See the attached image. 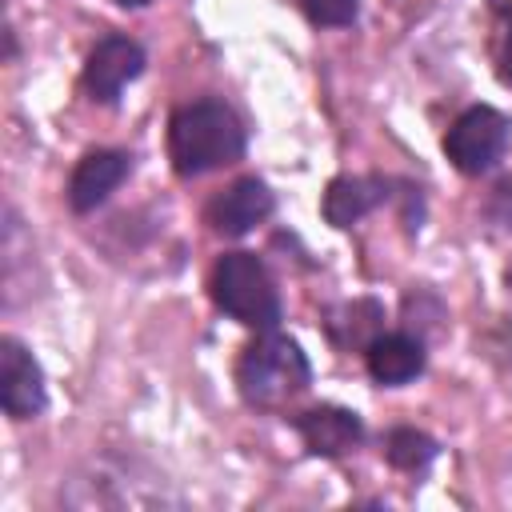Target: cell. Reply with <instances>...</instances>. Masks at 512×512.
Returning <instances> with one entry per match:
<instances>
[{
	"label": "cell",
	"mask_w": 512,
	"mask_h": 512,
	"mask_svg": "<svg viewBox=\"0 0 512 512\" xmlns=\"http://www.w3.org/2000/svg\"><path fill=\"white\" fill-rule=\"evenodd\" d=\"M244 124L224 100L180 104L168 120V156L180 176H204L244 156Z\"/></svg>",
	"instance_id": "cell-1"
},
{
	"label": "cell",
	"mask_w": 512,
	"mask_h": 512,
	"mask_svg": "<svg viewBox=\"0 0 512 512\" xmlns=\"http://www.w3.org/2000/svg\"><path fill=\"white\" fill-rule=\"evenodd\" d=\"M312 380V368H308V356L300 352L296 340L288 336H260L256 344L244 348L240 364H236V384H240V396L256 408H276L292 396H300Z\"/></svg>",
	"instance_id": "cell-2"
},
{
	"label": "cell",
	"mask_w": 512,
	"mask_h": 512,
	"mask_svg": "<svg viewBox=\"0 0 512 512\" xmlns=\"http://www.w3.org/2000/svg\"><path fill=\"white\" fill-rule=\"evenodd\" d=\"M212 300L244 328L272 332L280 324V296L260 256L252 252H224L212 268Z\"/></svg>",
	"instance_id": "cell-3"
},
{
	"label": "cell",
	"mask_w": 512,
	"mask_h": 512,
	"mask_svg": "<svg viewBox=\"0 0 512 512\" xmlns=\"http://www.w3.org/2000/svg\"><path fill=\"white\" fill-rule=\"evenodd\" d=\"M504 148H508V120L488 104L460 112L444 136V152L464 176L488 172L504 156Z\"/></svg>",
	"instance_id": "cell-4"
},
{
	"label": "cell",
	"mask_w": 512,
	"mask_h": 512,
	"mask_svg": "<svg viewBox=\"0 0 512 512\" xmlns=\"http://www.w3.org/2000/svg\"><path fill=\"white\" fill-rule=\"evenodd\" d=\"M144 72V48L128 36H104L84 64V88L100 104H116L120 92Z\"/></svg>",
	"instance_id": "cell-5"
},
{
	"label": "cell",
	"mask_w": 512,
	"mask_h": 512,
	"mask_svg": "<svg viewBox=\"0 0 512 512\" xmlns=\"http://www.w3.org/2000/svg\"><path fill=\"white\" fill-rule=\"evenodd\" d=\"M0 404L12 420H28V416L44 412V404H48L44 372H40L36 356L12 336L0 340Z\"/></svg>",
	"instance_id": "cell-6"
},
{
	"label": "cell",
	"mask_w": 512,
	"mask_h": 512,
	"mask_svg": "<svg viewBox=\"0 0 512 512\" xmlns=\"http://www.w3.org/2000/svg\"><path fill=\"white\" fill-rule=\"evenodd\" d=\"M276 208V196L268 192L264 180L256 176H244L236 184H228L212 204H208V224L220 232V236H244L252 232L256 224H264Z\"/></svg>",
	"instance_id": "cell-7"
},
{
	"label": "cell",
	"mask_w": 512,
	"mask_h": 512,
	"mask_svg": "<svg viewBox=\"0 0 512 512\" xmlns=\"http://www.w3.org/2000/svg\"><path fill=\"white\" fill-rule=\"evenodd\" d=\"M296 432L308 444V452L316 456H344L348 448H356L364 440V424L356 412L336 408V404H320L296 416Z\"/></svg>",
	"instance_id": "cell-8"
},
{
	"label": "cell",
	"mask_w": 512,
	"mask_h": 512,
	"mask_svg": "<svg viewBox=\"0 0 512 512\" xmlns=\"http://www.w3.org/2000/svg\"><path fill=\"white\" fill-rule=\"evenodd\" d=\"M124 176H128V156L124 152H112V148L88 152L68 176V204L76 212H92L96 204H104L120 188Z\"/></svg>",
	"instance_id": "cell-9"
},
{
	"label": "cell",
	"mask_w": 512,
	"mask_h": 512,
	"mask_svg": "<svg viewBox=\"0 0 512 512\" xmlns=\"http://www.w3.org/2000/svg\"><path fill=\"white\" fill-rule=\"evenodd\" d=\"M364 356H368L372 380H376V384H388V388L408 384V380H416V376L424 372V344L412 340V336H404V332L376 336Z\"/></svg>",
	"instance_id": "cell-10"
},
{
	"label": "cell",
	"mask_w": 512,
	"mask_h": 512,
	"mask_svg": "<svg viewBox=\"0 0 512 512\" xmlns=\"http://www.w3.org/2000/svg\"><path fill=\"white\" fill-rule=\"evenodd\" d=\"M384 200V180L376 176H336L324 188V220L332 228H352Z\"/></svg>",
	"instance_id": "cell-11"
},
{
	"label": "cell",
	"mask_w": 512,
	"mask_h": 512,
	"mask_svg": "<svg viewBox=\"0 0 512 512\" xmlns=\"http://www.w3.org/2000/svg\"><path fill=\"white\" fill-rule=\"evenodd\" d=\"M384 456L400 472H420L424 464H432L436 440L428 432H416V428H392L388 432V444H384Z\"/></svg>",
	"instance_id": "cell-12"
},
{
	"label": "cell",
	"mask_w": 512,
	"mask_h": 512,
	"mask_svg": "<svg viewBox=\"0 0 512 512\" xmlns=\"http://www.w3.org/2000/svg\"><path fill=\"white\" fill-rule=\"evenodd\" d=\"M300 8H304V16H308L312 24H320V28H344V24L356 20L360 0H300Z\"/></svg>",
	"instance_id": "cell-13"
},
{
	"label": "cell",
	"mask_w": 512,
	"mask_h": 512,
	"mask_svg": "<svg viewBox=\"0 0 512 512\" xmlns=\"http://www.w3.org/2000/svg\"><path fill=\"white\" fill-rule=\"evenodd\" d=\"M488 216L512 232V176H504L496 188H492V200H488Z\"/></svg>",
	"instance_id": "cell-14"
},
{
	"label": "cell",
	"mask_w": 512,
	"mask_h": 512,
	"mask_svg": "<svg viewBox=\"0 0 512 512\" xmlns=\"http://www.w3.org/2000/svg\"><path fill=\"white\" fill-rule=\"evenodd\" d=\"M504 76L512 80V32H508V40H504Z\"/></svg>",
	"instance_id": "cell-15"
},
{
	"label": "cell",
	"mask_w": 512,
	"mask_h": 512,
	"mask_svg": "<svg viewBox=\"0 0 512 512\" xmlns=\"http://www.w3.org/2000/svg\"><path fill=\"white\" fill-rule=\"evenodd\" d=\"M120 8H140V4H148V0H116Z\"/></svg>",
	"instance_id": "cell-16"
}]
</instances>
